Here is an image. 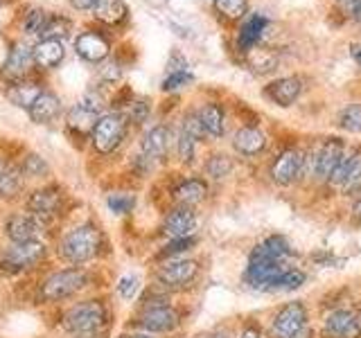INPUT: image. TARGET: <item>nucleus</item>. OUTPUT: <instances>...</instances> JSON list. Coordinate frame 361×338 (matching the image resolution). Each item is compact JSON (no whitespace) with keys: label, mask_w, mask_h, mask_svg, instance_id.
I'll return each instance as SVG.
<instances>
[{"label":"nucleus","mask_w":361,"mask_h":338,"mask_svg":"<svg viewBox=\"0 0 361 338\" xmlns=\"http://www.w3.org/2000/svg\"><path fill=\"white\" fill-rule=\"evenodd\" d=\"M34 63H39L41 68H54L63 61V43L61 41H41L37 48L32 50Z\"/></svg>","instance_id":"obj_26"},{"label":"nucleus","mask_w":361,"mask_h":338,"mask_svg":"<svg viewBox=\"0 0 361 338\" xmlns=\"http://www.w3.org/2000/svg\"><path fill=\"white\" fill-rule=\"evenodd\" d=\"M197 228V214L192 208L178 206L172 212H167V217L163 221V234L169 239H178V237H192Z\"/></svg>","instance_id":"obj_14"},{"label":"nucleus","mask_w":361,"mask_h":338,"mask_svg":"<svg viewBox=\"0 0 361 338\" xmlns=\"http://www.w3.org/2000/svg\"><path fill=\"white\" fill-rule=\"evenodd\" d=\"M32 63H34V54L30 45L16 43L14 48L9 50L7 59L3 63V77L9 79V82H18V79H23L30 73Z\"/></svg>","instance_id":"obj_15"},{"label":"nucleus","mask_w":361,"mask_h":338,"mask_svg":"<svg viewBox=\"0 0 361 338\" xmlns=\"http://www.w3.org/2000/svg\"><path fill=\"white\" fill-rule=\"evenodd\" d=\"M240 338H259V330L253 325H248V327H244V332L240 334Z\"/></svg>","instance_id":"obj_50"},{"label":"nucleus","mask_w":361,"mask_h":338,"mask_svg":"<svg viewBox=\"0 0 361 338\" xmlns=\"http://www.w3.org/2000/svg\"><path fill=\"white\" fill-rule=\"evenodd\" d=\"M124 135H127V118L122 113H106L99 115L90 138H93V146L97 154H111L122 144Z\"/></svg>","instance_id":"obj_4"},{"label":"nucleus","mask_w":361,"mask_h":338,"mask_svg":"<svg viewBox=\"0 0 361 338\" xmlns=\"http://www.w3.org/2000/svg\"><path fill=\"white\" fill-rule=\"evenodd\" d=\"M330 185L341 189L343 194H359L361 192V149L345 151L330 176Z\"/></svg>","instance_id":"obj_6"},{"label":"nucleus","mask_w":361,"mask_h":338,"mask_svg":"<svg viewBox=\"0 0 361 338\" xmlns=\"http://www.w3.org/2000/svg\"><path fill=\"white\" fill-rule=\"evenodd\" d=\"M345 154V142L341 138H325L316 151L307 158L312 165V174L319 180H330L334 167L341 161V156Z\"/></svg>","instance_id":"obj_7"},{"label":"nucleus","mask_w":361,"mask_h":338,"mask_svg":"<svg viewBox=\"0 0 361 338\" xmlns=\"http://www.w3.org/2000/svg\"><path fill=\"white\" fill-rule=\"evenodd\" d=\"M106 206L111 212L116 214H131L133 208H135V196L131 194H111L106 199Z\"/></svg>","instance_id":"obj_39"},{"label":"nucleus","mask_w":361,"mask_h":338,"mask_svg":"<svg viewBox=\"0 0 361 338\" xmlns=\"http://www.w3.org/2000/svg\"><path fill=\"white\" fill-rule=\"evenodd\" d=\"M197 275H199V264L195 259H169L156 273L158 282L165 289H183L192 284Z\"/></svg>","instance_id":"obj_9"},{"label":"nucleus","mask_w":361,"mask_h":338,"mask_svg":"<svg viewBox=\"0 0 361 338\" xmlns=\"http://www.w3.org/2000/svg\"><path fill=\"white\" fill-rule=\"evenodd\" d=\"M45 11L39 9V7H34L30 9L27 14H25V20H23V30H25V34H39L41 27H43V23H45Z\"/></svg>","instance_id":"obj_41"},{"label":"nucleus","mask_w":361,"mask_h":338,"mask_svg":"<svg viewBox=\"0 0 361 338\" xmlns=\"http://www.w3.org/2000/svg\"><path fill=\"white\" fill-rule=\"evenodd\" d=\"M43 90L39 88V84H32V82H18V84H11V88L7 90V97L11 99V104H16L20 108H30L34 104Z\"/></svg>","instance_id":"obj_29"},{"label":"nucleus","mask_w":361,"mask_h":338,"mask_svg":"<svg viewBox=\"0 0 361 338\" xmlns=\"http://www.w3.org/2000/svg\"><path fill=\"white\" fill-rule=\"evenodd\" d=\"M180 131H185L188 135H192V138H195L197 142L201 138H206V131H203V127H201L197 111L195 113H188V115L183 118V127H180Z\"/></svg>","instance_id":"obj_43"},{"label":"nucleus","mask_w":361,"mask_h":338,"mask_svg":"<svg viewBox=\"0 0 361 338\" xmlns=\"http://www.w3.org/2000/svg\"><path fill=\"white\" fill-rule=\"evenodd\" d=\"M68 32H71V20L61 14H48L39 37L41 41H61L63 37H68Z\"/></svg>","instance_id":"obj_31"},{"label":"nucleus","mask_w":361,"mask_h":338,"mask_svg":"<svg viewBox=\"0 0 361 338\" xmlns=\"http://www.w3.org/2000/svg\"><path fill=\"white\" fill-rule=\"evenodd\" d=\"M343 3L348 7L350 18H355L359 25H361V0H343Z\"/></svg>","instance_id":"obj_47"},{"label":"nucleus","mask_w":361,"mask_h":338,"mask_svg":"<svg viewBox=\"0 0 361 338\" xmlns=\"http://www.w3.org/2000/svg\"><path fill=\"white\" fill-rule=\"evenodd\" d=\"M59 208H61L59 187H41L37 192H32L27 199V214H32V217L41 223L56 217V214H59Z\"/></svg>","instance_id":"obj_11"},{"label":"nucleus","mask_w":361,"mask_h":338,"mask_svg":"<svg viewBox=\"0 0 361 338\" xmlns=\"http://www.w3.org/2000/svg\"><path fill=\"white\" fill-rule=\"evenodd\" d=\"M208 338H226L224 334H212V336H208Z\"/></svg>","instance_id":"obj_54"},{"label":"nucleus","mask_w":361,"mask_h":338,"mask_svg":"<svg viewBox=\"0 0 361 338\" xmlns=\"http://www.w3.org/2000/svg\"><path fill=\"white\" fill-rule=\"evenodd\" d=\"M338 127L350 133H361V104H350L338 113Z\"/></svg>","instance_id":"obj_34"},{"label":"nucleus","mask_w":361,"mask_h":338,"mask_svg":"<svg viewBox=\"0 0 361 338\" xmlns=\"http://www.w3.org/2000/svg\"><path fill=\"white\" fill-rule=\"evenodd\" d=\"M97 118H99V113H95L93 108L86 106L82 101V104H77L68 111V129L79 133V135H86V133L93 131Z\"/></svg>","instance_id":"obj_24"},{"label":"nucleus","mask_w":361,"mask_h":338,"mask_svg":"<svg viewBox=\"0 0 361 338\" xmlns=\"http://www.w3.org/2000/svg\"><path fill=\"white\" fill-rule=\"evenodd\" d=\"M323 338H361L359 315L348 309H336L323 323Z\"/></svg>","instance_id":"obj_12"},{"label":"nucleus","mask_w":361,"mask_h":338,"mask_svg":"<svg viewBox=\"0 0 361 338\" xmlns=\"http://www.w3.org/2000/svg\"><path fill=\"white\" fill-rule=\"evenodd\" d=\"M231 169H233L231 158H228V156H224V154L210 156V158H208V163H206V172H208L210 178H224V176H228Z\"/></svg>","instance_id":"obj_37"},{"label":"nucleus","mask_w":361,"mask_h":338,"mask_svg":"<svg viewBox=\"0 0 361 338\" xmlns=\"http://www.w3.org/2000/svg\"><path fill=\"white\" fill-rule=\"evenodd\" d=\"M300 93H302L300 77H282V79H276V82H271L264 88V97L278 106H291Z\"/></svg>","instance_id":"obj_17"},{"label":"nucleus","mask_w":361,"mask_h":338,"mask_svg":"<svg viewBox=\"0 0 361 338\" xmlns=\"http://www.w3.org/2000/svg\"><path fill=\"white\" fill-rule=\"evenodd\" d=\"M233 146H235V151H240L242 156H257L264 151L267 135L255 127H242L233 135Z\"/></svg>","instance_id":"obj_21"},{"label":"nucleus","mask_w":361,"mask_h":338,"mask_svg":"<svg viewBox=\"0 0 361 338\" xmlns=\"http://www.w3.org/2000/svg\"><path fill=\"white\" fill-rule=\"evenodd\" d=\"M353 217H355L357 221H361V192H359L357 199H355V203H353Z\"/></svg>","instance_id":"obj_51"},{"label":"nucleus","mask_w":361,"mask_h":338,"mask_svg":"<svg viewBox=\"0 0 361 338\" xmlns=\"http://www.w3.org/2000/svg\"><path fill=\"white\" fill-rule=\"evenodd\" d=\"M169 146H172V131L163 127V124H158V127L149 129L142 135L140 151L145 158H149V161H161V158L167 156Z\"/></svg>","instance_id":"obj_19"},{"label":"nucleus","mask_w":361,"mask_h":338,"mask_svg":"<svg viewBox=\"0 0 361 338\" xmlns=\"http://www.w3.org/2000/svg\"><path fill=\"white\" fill-rule=\"evenodd\" d=\"M120 75H122V70L118 68V63H109L104 70H102V79H104V82H118Z\"/></svg>","instance_id":"obj_46"},{"label":"nucleus","mask_w":361,"mask_h":338,"mask_svg":"<svg viewBox=\"0 0 361 338\" xmlns=\"http://www.w3.org/2000/svg\"><path fill=\"white\" fill-rule=\"evenodd\" d=\"M269 27V18L262 16V14H251L246 20H244V25L240 27V37H237V43H240V48L246 52V50H251L255 48V45L259 43V39L264 37V30Z\"/></svg>","instance_id":"obj_23"},{"label":"nucleus","mask_w":361,"mask_h":338,"mask_svg":"<svg viewBox=\"0 0 361 338\" xmlns=\"http://www.w3.org/2000/svg\"><path fill=\"white\" fill-rule=\"evenodd\" d=\"M206 196H208V185L201 178H183L172 187V199L178 206L185 208L199 206L201 201H206Z\"/></svg>","instance_id":"obj_20"},{"label":"nucleus","mask_w":361,"mask_h":338,"mask_svg":"<svg viewBox=\"0 0 361 338\" xmlns=\"http://www.w3.org/2000/svg\"><path fill=\"white\" fill-rule=\"evenodd\" d=\"M305 273L296 268H285L280 275H276L274 280L269 282L267 291H296L305 284Z\"/></svg>","instance_id":"obj_33"},{"label":"nucleus","mask_w":361,"mask_h":338,"mask_svg":"<svg viewBox=\"0 0 361 338\" xmlns=\"http://www.w3.org/2000/svg\"><path fill=\"white\" fill-rule=\"evenodd\" d=\"M86 287H88V273L84 268H63L43 280L41 300H48V302L66 300V298H73L75 293H79Z\"/></svg>","instance_id":"obj_3"},{"label":"nucleus","mask_w":361,"mask_h":338,"mask_svg":"<svg viewBox=\"0 0 361 338\" xmlns=\"http://www.w3.org/2000/svg\"><path fill=\"white\" fill-rule=\"evenodd\" d=\"M109 323V309L102 300H86L75 304L63 315V330L73 338H93Z\"/></svg>","instance_id":"obj_2"},{"label":"nucleus","mask_w":361,"mask_h":338,"mask_svg":"<svg viewBox=\"0 0 361 338\" xmlns=\"http://www.w3.org/2000/svg\"><path fill=\"white\" fill-rule=\"evenodd\" d=\"M138 287H140V280L135 277V275H124V277H120V282H118L120 298L122 300H131L135 296V291H138Z\"/></svg>","instance_id":"obj_44"},{"label":"nucleus","mask_w":361,"mask_h":338,"mask_svg":"<svg viewBox=\"0 0 361 338\" xmlns=\"http://www.w3.org/2000/svg\"><path fill=\"white\" fill-rule=\"evenodd\" d=\"M75 50H77L79 56H82V59L97 63V61H104L106 56H109L111 45H109V39H106V37H102L99 32L88 30V32L79 34V37H77V41H75Z\"/></svg>","instance_id":"obj_16"},{"label":"nucleus","mask_w":361,"mask_h":338,"mask_svg":"<svg viewBox=\"0 0 361 338\" xmlns=\"http://www.w3.org/2000/svg\"><path fill=\"white\" fill-rule=\"evenodd\" d=\"M291 338H312V332H310V327H302L300 332H296Z\"/></svg>","instance_id":"obj_52"},{"label":"nucleus","mask_w":361,"mask_h":338,"mask_svg":"<svg viewBox=\"0 0 361 338\" xmlns=\"http://www.w3.org/2000/svg\"><path fill=\"white\" fill-rule=\"evenodd\" d=\"M97 0H71V5L79 11H84V9H93L95 7Z\"/></svg>","instance_id":"obj_48"},{"label":"nucleus","mask_w":361,"mask_h":338,"mask_svg":"<svg viewBox=\"0 0 361 338\" xmlns=\"http://www.w3.org/2000/svg\"><path fill=\"white\" fill-rule=\"evenodd\" d=\"M246 63L248 68H251L253 73L257 75H267L271 70H276V65H278V56L267 50V48H251V50H246Z\"/></svg>","instance_id":"obj_28"},{"label":"nucleus","mask_w":361,"mask_h":338,"mask_svg":"<svg viewBox=\"0 0 361 338\" xmlns=\"http://www.w3.org/2000/svg\"><path fill=\"white\" fill-rule=\"evenodd\" d=\"M0 172H3V161H0Z\"/></svg>","instance_id":"obj_55"},{"label":"nucleus","mask_w":361,"mask_h":338,"mask_svg":"<svg viewBox=\"0 0 361 338\" xmlns=\"http://www.w3.org/2000/svg\"><path fill=\"white\" fill-rule=\"evenodd\" d=\"M192 79H195V77H192L188 70L169 73V75L165 77V82H163V90H165V93H172V90H178V88H183L185 84H190Z\"/></svg>","instance_id":"obj_42"},{"label":"nucleus","mask_w":361,"mask_h":338,"mask_svg":"<svg viewBox=\"0 0 361 338\" xmlns=\"http://www.w3.org/2000/svg\"><path fill=\"white\" fill-rule=\"evenodd\" d=\"M20 172L27 178H41V176L48 174V163H45L39 154H27L25 163H23V167H20Z\"/></svg>","instance_id":"obj_36"},{"label":"nucleus","mask_w":361,"mask_h":338,"mask_svg":"<svg viewBox=\"0 0 361 338\" xmlns=\"http://www.w3.org/2000/svg\"><path fill=\"white\" fill-rule=\"evenodd\" d=\"M147 115H149V106H147V101H133V108H131V118L133 122H145Z\"/></svg>","instance_id":"obj_45"},{"label":"nucleus","mask_w":361,"mask_h":338,"mask_svg":"<svg viewBox=\"0 0 361 338\" xmlns=\"http://www.w3.org/2000/svg\"><path fill=\"white\" fill-rule=\"evenodd\" d=\"M61 111V101L54 93H41L37 99H34V104L27 108L30 118L34 124H48L52 122L56 115H59Z\"/></svg>","instance_id":"obj_22"},{"label":"nucleus","mask_w":361,"mask_h":338,"mask_svg":"<svg viewBox=\"0 0 361 338\" xmlns=\"http://www.w3.org/2000/svg\"><path fill=\"white\" fill-rule=\"evenodd\" d=\"M197 115H199V122H201V127L203 131H206V135H212V138H221L224 131H226V122H224V111L219 104H206V106H201L197 111Z\"/></svg>","instance_id":"obj_25"},{"label":"nucleus","mask_w":361,"mask_h":338,"mask_svg":"<svg viewBox=\"0 0 361 338\" xmlns=\"http://www.w3.org/2000/svg\"><path fill=\"white\" fill-rule=\"evenodd\" d=\"M302 169H305V154L296 149V146H289V149L276 156L274 165H271V178H274V183L287 187L300 178Z\"/></svg>","instance_id":"obj_8"},{"label":"nucleus","mask_w":361,"mask_h":338,"mask_svg":"<svg viewBox=\"0 0 361 338\" xmlns=\"http://www.w3.org/2000/svg\"><path fill=\"white\" fill-rule=\"evenodd\" d=\"M350 56H353V61L361 68V43H353V45H350Z\"/></svg>","instance_id":"obj_49"},{"label":"nucleus","mask_w":361,"mask_h":338,"mask_svg":"<svg viewBox=\"0 0 361 338\" xmlns=\"http://www.w3.org/2000/svg\"><path fill=\"white\" fill-rule=\"evenodd\" d=\"M178 323H180V315L174 307H169V304H165V307H147L135 315V325L149 334L172 332L178 327Z\"/></svg>","instance_id":"obj_10"},{"label":"nucleus","mask_w":361,"mask_h":338,"mask_svg":"<svg viewBox=\"0 0 361 338\" xmlns=\"http://www.w3.org/2000/svg\"><path fill=\"white\" fill-rule=\"evenodd\" d=\"M253 251H257L259 255H264V257L276 259V262H285V259L291 255V246H289V242L285 239V237L271 234L259 246H255Z\"/></svg>","instance_id":"obj_30"},{"label":"nucleus","mask_w":361,"mask_h":338,"mask_svg":"<svg viewBox=\"0 0 361 338\" xmlns=\"http://www.w3.org/2000/svg\"><path fill=\"white\" fill-rule=\"evenodd\" d=\"M23 189V172L18 167H3L0 172V199H14Z\"/></svg>","instance_id":"obj_32"},{"label":"nucleus","mask_w":361,"mask_h":338,"mask_svg":"<svg viewBox=\"0 0 361 338\" xmlns=\"http://www.w3.org/2000/svg\"><path fill=\"white\" fill-rule=\"evenodd\" d=\"M120 338H154L152 334H145V332H133V334H124Z\"/></svg>","instance_id":"obj_53"},{"label":"nucleus","mask_w":361,"mask_h":338,"mask_svg":"<svg viewBox=\"0 0 361 338\" xmlns=\"http://www.w3.org/2000/svg\"><path fill=\"white\" fill-rule=\"evenodd\" d=\"M102 253V232L97 225L84 223L63 234L59 242V255L68 264H86Z\"/></svg>","instance_id":"obj_1"},{"label":"nucleus","mask_w":361,"mask_h":338,"mask_svg":"<svg viewBox=\"0 0 361 338\" xmlns=\"http://www.w3.org/2000/svg\"><path fill=\"white\" fill-rule=\"evenodd\" d=\"M41 221H37L32 214H11L5 223V234L11 239V244H23V242H32L39 237L41 230Z\"/></svg>","instance_id":"obj_18"},{"label":"nucleus","mask_w":361,"mask_h":338,"mask_svg":"<svg viewBox=\"0 0 361 338\" xmlns=\"http://www.w3.org/2000/svg\"><path fill=\"white\" fill-rule=\"evenodd\" d=\"M307 325V309L300 302L285 304L274 318V334L278 338H291L296 332H300Z\"/></svg>","instance_id":"obj_13"},{"label":"nucleus","mask_w":361,"mask_h":338,"mask_svg":"<svg viewBox=\"0 0 361 338\" xmlns=\"http://www.w3.org/2000/svg\"><path fill=\"white\" fill-rule=\"evenodd\" d=\"M45 253H48V248H45V244L39 239L11 244L5 248L3 255H0V266H3L5 270H9V273H20V270L39 264L45 257Z\"/></svg>","instance_id":"obj_5"},{"label":"nucleus","mask_w":361,"mask_h":338,"mask_svg":"<svg viewBox=\"0 0 361 338\" xmlns=\"http://www.w3.org/2000/svg\"><path fill=\"white\" fill-rule=\"evenodd\" d=\"M93 14L97 20L106 23V25H118V23L127 18V5L122 0H97Z\"/></svg>","instance_id":"obj_27"},{"label":"nucleus","mask_w":361,"mask_h":338,"mask_svg":"<svg viewBox=\"0 0 361 338\" xmlns=\"http://www.w3.org/2000/svg\"><path fill=\"white\" fill-rule=\"evenodd\" d=\"M214 9H217L221 16L235 20L246 14L248 5H246V0H214Z\"/></svg>","instance_id":"obj_35"},{"label":"nucleus","mask_w":361,"mask_h":338,"mask_svg":"<svg viewBox=\"0 0 361 338\" xmlns=\"http://www.w3.org/2000/svg\"><path fill=\"white\" fill-rule=\"evenodd\" d=\"M195 244H197L195 237H178V239H169V244L163 248L161 257H174V255H180V253L190 251V248L195 246Z\"/></svg>","instance_id":"obj_40"},{"label":"nucleus","mask_w":361,"mask_h":338,"mask_svg":"<svg viewBox=\"0 0 361 338\" xmlns=\"http://www.w3.org/2000/svg\"><path fill=\"white\" fill-rule=\"evenodd\" d=\"M176 151H178L180 163L190 165L192 161H195V154H197V140L192 138V135H188L185 131H180L178 142H176Z\"/></svg>","instance_id":"obj_38"}]
</instances>
